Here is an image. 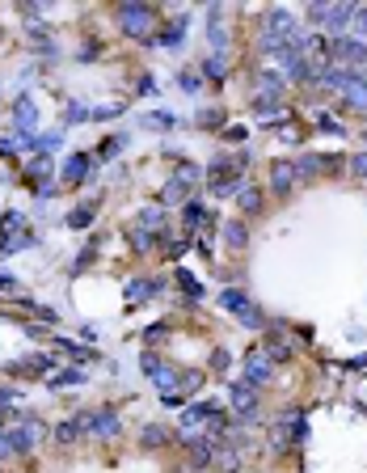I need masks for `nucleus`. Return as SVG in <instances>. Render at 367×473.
Masks as SVG:
<instances>
[{
    "instance_id": "21",
    "label": "nucleus",
    "mask_w": 367,
    "mask_h": 473,
    "mask_svg": "<svg viewBox=\"0 0 367 473\" xmlns=\"http://www.w3.org/2000/svg\"><path fill=\"white\" fill-rule=\"evenodd\" d=\"M224 245H228V249H245V245H249V229H245L241 220H228V224H224Z\"/></svg>"
},
{
    "instance_id": "40",
    "label": "nucleus",
    "mask_w": 367,
    "mask_h": 473,
    "mask_svg": "<svg viewBox=\"0 0 367 473\" xmlns=\"http://www.w3.org/2000/svg\"><path fill=\"white\" fill-rule=\"evenodd\" d=\"M123 110H127V106H97V110H89V119H97V123H101V119H119Z\"/></svg>"
},
{
    "instance_id": "13",
    "label": "nucleus",
    "mask_w": 367,
    "mask_h": 473,
    "mask_svg": "<svg viewBox=\"0 0 367 473\" xmlns=\"http://www.w3.org/2000/svg\"><path fill=\"white\" fill-rule=\"evenodd\" d=\"M291 186H296V169L287 161H275L271 165V190L275 194H291Z\"/></svg>"
},
{
    "instance_id": "10",
    "label": "nucleus",
    "mask_w": 367,
    "mask_h": 473,
    "mask_svg": "<svg viewBox=\"0 0 367 473\" xmlns=\"http://www.w3.org/2000/svg\"><path fill=\"white\" fill-rule=\"evenodd\" d=\"M89 165H93V156H89V152H72V156L64 161V182H68V186L85 182V178H89Z\"/></svg>"
},
{
    "instance_id": "30",
    "label": "nucleus",
    "mask_w": 367,
    "mask_h": 473,
    "mask_svg": "<svg viewBox=\"0 0 367 473\" xmlns=\"http://www.w3.org/2000/svg\"><path fill=\"white\" fill-rule=\"evenodd\" d=\"M144 444H148V448H161V444H169V431H165L161 423L144 427Z\"/></svg>"
},
{
    "instance_id": "37",
    "label": "nucleus",
    "mask_w": 367,
    "mask_h": 473,
    "mask_svg": "<svg viewBox=\"0 0 367 473\" xmlns=\"http://www.w3.org/2000/svg\"><path fill=\"white\" fill-rule=\"evenodd\" d=\"M89 119V110L81 106V101H72V106H64V123H85Z\"/></svg>"
},
{
    "instance_id": "3",
    "label": "nucleus",
    "mask_w": 367,
    "mask_h": 473,
    "mask_svg": "<svg viewBox=\"0 0 367 473\" xmlns=\"http://www.w3.org/2000/svg\"><path fill=\"white\" fill-rule=\"evenodd\" d=\"M203 178V169H194V165H182L169 182H165V190H161V207H169V203H186L190 199V186Z\"/></svg>"
},
{
    "instance_id": "28",
    "label": "nucleus",
    "mask_w": 367,
    "mask_h": 473,
    "mask_svg": "<svg viewBox=\"0 0 367 473\" xmlns=\"http://www.w3.org/2000/svg\"><path fill=\"white\" fill-rule=\"evenodd\" d=\"M203 76H211V81H224V76H228V64H224V55H211V59L203 64Z\"/></svg>"
},
{
    "instance_id": "15",
    "label": "nucleus",
    "mask_w": 367,
    "mask_h": 473,
    "mask_svg": "<svg viewBox=\"0 0 367 473\" xmlns=\"http://www.w3.org/2000/svg\"><path fill=\"white\" fill-rule=\"evenodd\" d=\"M342 101H346V110H367V72L342 89Z\"/></svg>"
},
{
    "instance_id": "5",
    "label": "nucleus",
    "mask_w": 367,
    "mask_h": 473,
    "mask_svg": "<svg viewBox=\"0 0 367 473\" xmlns=\"http://www.w3.org/2000/svg\"><path fill=\"white\" fill-rule=\"evenodd\" d=\"M152 21H156V13H152L148 4H119V26H123L127 34H148Z\"/></svg>"
},
{
    "instance_id": "22",
    "label": "nucleus",
    "mask_w": 367,
    "mask_h": 473,
    "mask_svg": "<svg viewBox=\"0 0 367 473\" xmlns=\"http://www.w3.org/2000/svg\"><path fill=\"white\" fill-rule=\"evenodd\" d=\"M198 220H207V207H203V199H194V194H190V199H186V207H182V224H186V229H194Z\"/></svg>"
},
{
    "instance_id": "44",
    "label": "nucleus",
    "mask_w": 367,
    "mask_h": 473,
    "mask_svg": "<svg viewBox=\"0 0 367 473\" xmlns=\"http://www.w3.org/2000/svg\"><path fill=\"white\" fill-rule=\"evenodd\" d=\"M224 140L228 144H245V127H224Z\"/></svg>"
},
{
    "instance_id": "45",
    "label": "nucleus",
    "mask_w": 367,
    "mask_h": 473,
    "mask_svg": "<svg viewBox=\"0 0 367 473\" xmlns=\"http://www.w3.org/2000/svg\"><path fill=\"white\" fill-rule=\"evenodd\" d=\"M308 17H313V21H325V17H329V4H313Z\"/></svg>"
},
{
    "instance_id": "23",
    "label": "nucleus",
    "mask_w": 367,
    "mask_h": 473,
    "mask_svg": "<svg viewBox=\"0 0 367 473\" xmlns=\"http://www.w3.org/2000/svg\"><path fill=\"white\" fill-rule=\"evenodd\" d=\"M97 245H101V236H93L89 245H85V249H81V254H76V258H72V275H81V271H85V267H89L93 258H97Z\"/></svg>"
},
{
    "instance_id": "7",
    "label": "nucleus",
    "mask_w": 367,
    "mask_h": 473,
    "mask_svg": "<svg viewBox=\"0 0 367 473\" xmlns=\"http://www.w3.org/2000/svg\"><path fill=\"white\" fill-rule=\"evenodd\" d=\"M39 439H43V423H39V419H34V423L26 419L17 431H9V444H13V452H21V457H26V452H34V444H39Z\"/></svg>"
},
{
    "instance_id": "12",
    "label": "nucleus",
    "mask_w": 367,
    "mask_h": 473,
    "mask_svg": "<svg viewBox=\"0 0 367 473\" xmlns=\"http://www.w3.org/2000/svg\"><path fill=\"white\" fill-rule=\"evenodd\" d=\"M262 351L271 355V364H287V359H296V347L291 342H283V334H266V342H262Z\"/></svg>"
},
{
    "instance_id": "51",
    "label": "nucleus",
    "mask_w": 367,
    "mask_h": 473,
    "mask_svg": "<svg viewBox=\"0 0 367 473\" xmlns=\"http://www.w3.org/2000/svg\"><path fill=\"white\" fill-rule=\"evenodd\" d=\"M0 287H4V292H13V287H17V279H13V275H0Z\"/></svg>"
},
{
    "instance_id": "20",
    "label": "nucleus",
    "mask_w": 367,
    "mask_h": 473,
    "mask_svg": "<svg viewBox=\"0 0 367 473\" xmlns=\"http://www.w3.org/2000/svg\"><path fill=\"white\" fill-rule=\"evenodd\" d=\"M236 203H241L245 216H258V211H262V190L258 186H241L236 190Z\"/></svg>"
},
{
    "instance_id": "32",
    "label": "nucleus",
    "mask_w": 367,
    "mask_h": 473,
    "mask_svg": "<svg viewBox=\"0 0 367 473\" xmlns=\"http://www.w3.org/2000/svg\"><path fill=\"white\" fill-rule=\"evenodd\" d=\"M93 211H97L93 203H85V207H76V211H68V229H85V224L93 220Z\"/></svg>"
},
{
    "instance_id": "26",
    "label": "nucleus",
    "mask_w": 367,
    "mask_h": 473,
    "mask_svg": "<svg viewBox=\"0 0 367 473\" xmlns=\"http://www.w3.org/2000/svg\"><path fill=\"white\" fill-rule=\"evenodd\" d=\"M152 380H156V389H161V393H174V389H178V372H174V368H156V372H152Z\"/></svg>"
},
{
    "instance_id": "43",
    "label": "nucleus",
    "mask_w": 367,
    "mask_h": 473,
    "mask_svg": "<svg viewBox=\"0 0 367 473\" xmlns=\"http://www.w3.org/2000/svg\"><path fill=\"white\" fill-rule=\"evenodd\" d=\"M131 245H136V249H152V233L136 229V233H131Z\"/></svg>"
},
{
    "instance_id": "2",
    "label": "nucleus",
    "mask_w": 367,
    "mask_h": 473,
    "mask_svg": "<svg viewBox=\"0 0 367 473\" xmlns=\"http://www.w3.org/2000/svg\"><path fill=\"white\" fill-rule=\"evenodd\" d=\"M275 377V364H271V355L258 347V351H245V359H241V380H249L253 389H262V384H271Z\"/></svg>"
},
{
    "instance_id": "19",
    "label": "nucleus",
    "mask_w": 367,
    "mask_h": 473,
    "mask_svg": "<svg viewBox=\"0 0 367 473\" xmlns=\"http://www.w3.org/2000/svg\"><path fill=\"white\" fill-rule=\"evenodd\" d=\"M182 444H190V465L194 469H207L211 465V439H182Z\"/></svg>"
},
{
    "instance_id": "35",
    "label": "nucleus",
    "mask_w": 367,
    "mask_h": 473,
    "mask_svg": "<svg viewBox=\"0 0 367 473\" xmlns=\"http://www.w3.org/2000/svg\"><path fill=\"white\" fill-rule=\"evenodd\" d=\"M85 380V372L81 368H64L59 377H51V389H64V384H81Z\"/></svg>"
},
{
    "instance_id": "33",
    "label": "nucleus",
    "mask_w": 367,
    "mask_h": 473,
    "mask_svg": "<svg viewBox=\"0 0 367 473\" xmlns=\"http://www.w3.org/2000/svg\"><path fill=\"white\" fill-rule=\"evenodd\" d=\"M178 287H182L190 300H198V296H203V284H198V279H194L190 271H178Z\"/></svg>"
},
{
    "instance_id": "27",
    "label": "nucleus",
    "mask_w": 367,
    "mask_h": 473,
    "mask_svg": "<svg viewBox=\"0 0 367 473\" xmlns=\"http://www.w3.org/2000/svg\"><path fill=\"white\" fill-rule=\"evenodd\" d=\"M46 174H51V161H46V156H34V161H30V169H26V182L34 186V182H43Z\"/></svg>"
},
{
    "instance_id": "39",
    "label": "nucleus",
    "mask_w": 367,
    "mask_h": 473,
    "mask_svg": "<svg viewBox=\"0 0 367 473\" xmlns=\"http://www.w3.org/2000/svg\"><path fill=\"white\" fill-rule=\"evenodd\" d=\"M220 469H228V473L241 469V457H236V448H224V452H220Z\"/></svg>"
},
{
    "instance_id": "14",
    "label": "nucleus",
    "mask_w": 367,
    "mask_h": 473,
    "mask_svg": "<svg viewBox=\"0 0 367 473\" xmlns=\"http://www.w3.org/2000/svg\"><path fill=\"white\" fill-rule=\"evenodd\" d=\"M216 414H220V402H198V406H190V410H182V427L211 423Z\"/></svg>"
},
{
    "instance_id": "11",
    "label": "nucleus",
    "mask_w": 367,
    "mask_h": 473,
    "mask_svg": "<svg viewBox=\"0 0 367 473\" xmlns=\"http://www.w3.org/2000/svg\"><path fill=\"white\" fill-rule=\"evenodd\" d=\"M351 17H355V4H351V0H346V4H329V17H325L329 34H333V39H342V34H346V26H351Z\"/></svg>"
},
{
    "instance_id": "34",
    "label": "nucleus",
    "mask_w": 367,
    "mask_h": 473,
    "mask_svg": "<svg viewBox=\"0 0 367 473\" xmlns=\"http://www.w3.org/2000/svg\"><path fill=\"white\" fill-rule=\"evenodd\" d=\"M258 85H262V94H266V89H271V94H283V85H287V81H283V76H278V72H258Z\"/></svg>"
},
{
    "instance_id": "49",
    "label": "nucleus",
    "mask_w": 367,
    "mask_h": 473,
    "mask_svg": "<svg viewBox=\"0 0 367 473\" xmlns=\"http://www.w3.org/2000/svg\"><path fill=\"white\" fill-rule=\"evenodd\" d=\"M144 368H148V377H152V372H156V368H161V364H156V355H152V351H144Z\"/></svg>"
},
{
    "instance_id": "24",
    "label": "nucleus",
    "mask_w": 367,
    "mask_h": 473,
    "mask_svg": "<svg viewBox=\"0 0 367 473\" xmlns=\"http://www.w3.org/2000/svg\"><path fill=\"white\" fill-rule=\"evenodd\" d=\"M174 123H178V119H174L169 110H152V114H144V119H139V127H161V131H169Z\"/></svg>"
},
{
    "instance_id": "47",
    "label": "nucleus",
    "mask_w": 367,
    "mask_h": 473,
    "mask_svg": "<svg viewBox=\"0 0 367 473\" xmlns=\"http://www.w3.org/2000/svg\"><path fill=\"white\" fill-rule=\"evenodd\" d=\"M211 368H228V351H211Z\"/></svg>"
},
{
    "instance_id": "53",
    "label": "nucleus",
    "mask_w": 367,
    "mask_h": 473,
    "mask_svg": "<svg viewBox=\"0 0 367 473\" xmlns=\"http://www.w3.org/2000/svg\"><path fill=\"white\" fill-rule=\"evenodd\" d=\"M363 144H367V131H363Z\"/></svg>"
},
{
    "instance_id": "41",
    "label": "nucleus",
    "mask_w": 367,
    "mask_h": 473,
    "mask_svg": "<svg viewBox=\"0 0 367 473\" xmlns=\"http://www.w3.org/2000/svg\"><path fill=\"white\" fill-rule=\"evenodd\" d=\"M123 144H127V136H114V140H106L101 148H97V156H114V152H119Z\"/></svg>"
},
{
    "instance_id": "16",
    "label": "nucleus",
    "mask_w": 367,
    "mask_h": 473,
    "mask_svg": "<svg viewBox=\"0 0 367 473\" xmlns=\"http://www.w3.org/2000/svg\"><path fill=\"white\" fill-rule=\"evenodd\" d=\"M46 368H55V359H51V355H30V359L13 364L9 372H17V377H43Z\"/></svg>"
},
{
    "instance_id": "9",
    "label": "nucleus",
    "mask_w": 367,
    "mask_h": 473,
    "mask_svg": "<svg viewBox=\"0 0 367 473\" xmlns=\"http://www.w3.org/2000/svg\"><path fill=\"white\" fill-rule=\"evenodd\" d=\"M89 423H93V410H81L76 419H68V423L55 427V439H59V444H72V439H81V435L89 431Z\"/></svg>"
},
{
    "instance_id": "48",
    "label": "nucleus",
    "mask_w": 367,
    "mask_h": 473,
    "mask_svg": "<svg viewBox=\"0 0 367 473\" xmlns=\"http://www.w3.org/2000/svg\"><path fill=\"white\" fill-rule=\"evenodd\" d=\"M13 457V444H9V431H0V461Z\"/></svg>"
},
{
    "instance_id": "4",
    "label": "nucleus",
    "mask_w": 367,
    "mask_h": 473,
    "mask_svg": "<svg viewBox=\"0 0 367 473\" xmlns=\"http://www.w3.org/2000/svg\"><path fill=\"white\" fill-rule=\"evenodd\" d=\"M228 397H232V410L241 414V423H258V389L249 380H232L228 384Z\"/></svg>"
},
{
    "instance_id": "8",
    "label": "nucleus",
    "mask_w": 367,
    "mask_h": 473,
    "mask_svg": "<svg viewBox=\"0 0 367 473\" xmlns=\"http://www.w3.org/2000/svg\"><path fill=\"white\" fill-rule=\"evenodd\" d=\"M89 431H93V435H101V439H114V435L123 431V419H119V410H114V406H106V410H93Z\"/></svg>"
},
{
    "instance_id": "36",
    "label": "nucleus",
    "mask_w": 367,
    "mask_h": 473,
    "mask_svg": "<svg viewBox=\"0 0 367 473\" xmlns=\"http://www.w3.org/2000/svg\"><path fill=\"white\" fill-rule=\"evenodd\" d=\"M317 127H321V131H329V136H346L342 119H333V114H317Z\"/></svg>"
},
{
    "instance_id": "31",
    "label": "nucleus",
    "mask_w": 367,
    "mask_h": 473,
    "mask_svg": "<svg viewBox=\"0 0 367 473\" xmlns=\"http://www.w3.org/2000/svg\"><path fill=\"white\" fill-rule=\"evenodd\" d=\"M351 39H355V43H367V9H355V17H351Z\"/></svg>"
},
{
    "instance_id": "29",
    "label": "nucleus",
    "mask_w": 367,
    "mask_h": 473,
    "mask_svg": "<svg viewBox=\"0 0 367 473\" xmlns=\"http://www.w3.org/2000/svg\"><path fill=\"white\" fill-rule=\"evenodd\" d=\"M161 220H165V207H161V203H152V207H144V211H139V224H144V233H148V229H156Z\"/></svg>"
},
{
    "instance_id": "38",
    "label": "nucleus",
    "mask_w": 367,
    "mask_h": 473,
    "mask_svg": "<svg viewBox=\"0 0 367 473\" xmlns=\"http://www.w3.org/2000/svg\"><path fill=\"white\" fill-rule=\"evenodd\" d=\"M346 169H351L355 178H367V152H355V156H346Z\"/></svg>"
},
{
    "instance_id": "25",
    "label": "nucleus",
    "mask_w": 367,
    "mask_h": 473,
    "mask_svg": "<svg viewBox=\"0 0 367 473\" xmlns=\"http://www.w3.org/2000/svg\"><path fill=\"white\" fill-rule=\"evenodd\" d=\"M182 30H186V17H178L169 30H161V39H156V43H161V47H182Z\"/></svg>"
},
{
    "instance_id": "1",
    "label": "nucleus",
    "mask_w": 367,
    "mask_h": 473,
    "mask_svg": "<svg viewBox=\"0 0 367 473\" xmlns=\"http://www.w3.org/2000/svg\"><path fill=\"white\" fill-rule=\"evenodd\" d=\"M220 304L228 309L241 326H249V330H262V326H266L262 309H258V304H253V296H249V292H241V287H228V292L220 296Z\"/></svg>"
},
{
    "instance_id": "52",
    "label": "nucleus",
    "mask_w": 367,
    "mask_h": 473,
    "mask_svg": "<svg viewBox=\"0 0 367 473\" xmlns=\"http://www.w3.org/2000/svg\"><path fill=\"white\" fill-rule=\"evenodd\" d=\"M0 402H13V389H0Z\"/></svg>"
},
{
    "instance_id": "46",
    "label": "nucleus",
    "mask_w": 367,
    "mask_h": 473,
    "mask_svg": "<svg viewBox=\"0 0 367 473\" xmlns=\"http://www.w3.org/2000/svg\"><path fill=\"white\" fill-rule=\"evenodd\" d=\"M178 81H182V89H190V94H194V89H198V76H194V72H182V76H178Z\"/></svg>"
},
{
    "instance_id": "17",
    "label": "nucleus",
    "mask_w": 367,
    "mask_h": 473,
    "mask_svg": "<svg viewBox=\"0 0 367 473\" xmlns=\"http://www.w3.org/2000/svg\"><path fill=\"white\" fill-rule=\"evenodd\" d=\"M13 119H17L21 131H30V127L39 123V106H34L30 97H17V101H13Z\"/></svg>"
},
{
    "instance_id": "6",
    "label": "nucleus",
    "mask_w": 367,
    "mask_h": 473,
    "mask_svg": "<svg viewBox=\"0 0 367 473\" xmlns=\"http://www.w3.org/2000/svg\"><path fill=\"white\" fill-rule=\"evenodd\" d=\"M329 55H333V64L346 59L351 68H363L367 64V43H355L351 34H342V39H329Z\"/></svg>"
},
{
    "instance_id": "50",
    "label": "nucleus",
    "mask_w": 367,
    "mask_h": 473,
    "mask_svg": "<svg viewBox=\"0 0 367 473\" xmlns=\"http://www.w3.org/2000/svg\"><path fill=\"white\" fill-rule=\"evenodd\" d=\"M9 152H17V140H0V156H9Z\"/></svg>"
},
{
    "instance_id": "42",
    "label": "nucleus",
    "mask_w": 367,
    "mask_h": 473,
    "mask_svg": "<svg viewBox=\"0 0 367 473\" xmlns=\"http://www.w3.org/2000/svg\"><path fill=\"white\" fill-rule=\"evenodd\" d=\"M198 123H203V127H220L224 114H220V110H198Z\"/></svg>"
},
{
    "instance_id": "18",
    "label": "nucleus",
    "mask_w": 367,
    "mask_h": 473,
    "mask_svg": "<svg viewBox=\"0 0 367 473\" xmlns=\"http://www.w3.org/2000/svg\"><path fill=\"white\" fill-rule=\"evenodd\" d=\"M156 292H161V279H131V284H127V300H131V304H144V300L156 296Z\"/></svg>"
}]
</instances>
